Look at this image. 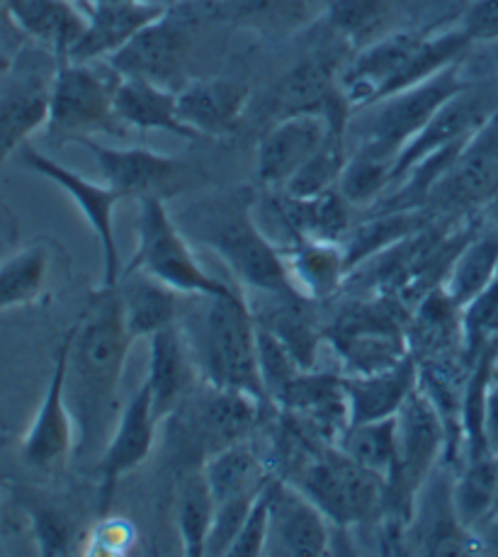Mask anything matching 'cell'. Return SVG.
Instances as JSON below:
<instances>
[{"mask_svg": "<svg viewBox=\"0 0 498 557\" xmlns=\"http://www.w3.org/2000/svg\"><path fill=\"white\" fill-rule=\"evenodd\" d=\"M69 332L66 399L76 421V456H100L124 407L120 389L134 344L117 285H100Z\"/></svg>", "mask_w": 498, "mask_h": 557, "instance_id": "6da1fadb", "label": "cell"}, {"mask_svg": "<svg viewBox=\"0 0 498 557\" xmlns=\"http://www.w3.org/2000/svg\"><path fill=\"white\" fill-rule=\"evenodd\" d=\"M258 195L248 185L214 190L173 214L195 246L212 251L229 268L244 293H287L289 283L283 251L256 222Z\"/></svg>", "mask_w": 498, "mask_h": 557, "instance_id": "7a4b0ae2", "label": "cell"}, {"mask_svg": "<svg viewBox=\"0 0 498 557\" xmlns=\"http://www.w3.org/2000/svg\"><path fill=\"white\" fill-rule=\"evenodd\" d=\"M178 324L188 338L200 377L214 387L244 392L270 407L258 366V322L244 290L222 297H192Z\"/></svg>", "mask_w": 498, "mask_h": 557, "instance_id": "3957f363", "label": "cell"}, {"mask_svg": "<svg viewBox=\"0 0 498 557\" xmlns=\"http://www.w3.org/2000/svg\"><path fill=\"white\" fill-rule=\"evenodd\" d=\"M324 511L334 529L375 523L384 509V480L360 468L338 446L316 443L277 474Z\"/></svg>", "mask_w": 498, "mask_h": 557, "instance_id": "277c9868", "label": "cell"}, {"mask_svg": "<svg viewBox=\"0 0 498 557\" xmlns=\"http://www.w3.org/2000/svg\"><path fill=\"white\" fill-rule=\"evenodd\" d=\"M265 407L261 399L244 392L214 387L202 380L163 424L173 433L175 453L183 456L188 468H195L216 450L251 441Z\"/></svg>", "mask_w": 498, "mask_h": 557, "instance_id": "5b68a950", "label": "cell"}, {"mask_svg": "<svg viewBox=\"0 0 498 557\" xmlns=\"http://www.w3.org/2000/svg\"><path fill=\"white\" fill-rule=\"evenodd\" d=\"M137 251L127 268L147 273L183 297H222L241 290L212 275L192 251L188 234L175 222L165 200H139Z\"/></svg>", "mask_w": 498, "mask_h": 557, "instance_id": "8992f818", "label": "cell"}, {"mask_svg": "<svg viewBox=\"0 0 498 557\" xmlns=\"http://www.w3.org/2000/svg\"><path fill=\"white\" fill-rule=\"evenodd\" d=\"M407 324L409 317L394 297H365L346 305L326 324V344L344 366V375H370L411 356Z\"/></svg>", "mask_w": 498, "mask_h": 557, "instance_id": "52a82bcc", "label": "cell"}, {"mask_svg": "<svg viewBox=\"0 0 498 557\" xmlns=\"http://www.w3.org/2000/svg\"><path fill=\"white\" fill-rule=\"evenodd\" d=\"M117 78L105 61L59 59L45 127L49 137L76 144L96 134L124 132L115 115Z\"/></svg>", "mask_w": 498, "mask_h": 557, "instance_id": "ba28073f", "label": "cell"}, {"mask_svg": "<svg viewBox=\"0 0 498 557\" xmlns=\"http://www.w3.org/2000/svg\"><path fill=\"white\" fill-rule=\"evenodd\" d=\"M472 84L464 74V61L440 71L438 76L423 81L419 86L394 92L389 98L372 102L350 115L348 134L360 139H375L384 147L399 151L428 125V120L448 102L455 92Z\"/></svg>", "mask_w": 498, "mask_h": 557, "instance_id": "9c48e42d", "label": "cell"}, {"mask_svg": "<svg viewBox=\"0 0 498 557\" xmlns=\"http://www.w3.org/2000/svg\"><path fill=\"white\" fill-rule=\"evenodd\" d=\"M83 149L96 159L110 188H115L122 200L159 198L169 202L175 195L190 188V166L169 153L151 151L144 147H108L96 137L78 139Z\"/></svg>", "mask_w": 498, "mask_h": 557, "instance_id": "30bf717a", "label": "cell"}, {"mask_svg": "<svg viewBox=\"0 0 498 557\" xmlns=\"http://www.w3.org/2000/svg\"><path fill=\"white\" fill-rule=\"evenodd\" d=\"M192 27H197V23L183 15L178 8H171L163 17L144 27L105 64L115 69L117 76L144 78L178 90L188 84L185 71L192 57Z\"/></svg>", "mask_w": 498, "mask_h": 557, "instance_id": "8fae6325", "label": "cell"}, {"mask_svg": "<svg viewBox=\"0 0 498 557\" xmlns=\"http://www.w3.org/2000/svg\"><path fill=\"white\" fill-rule=\"evenodd\" d=\"M20 157H23V163L29 171H35L37 175H41V178L59 185V188L74 200L78 212L83 214V220L88 222V226L100 244L102 285L108 287L117 285L124 271L120 249H117V236H115V210L122 202V195L115 188H110L108 183H96V181L83 178L80 173L66 169L64 163L54 161L51 157H47V153L29 147V144H25V147L20 149Z\"/></svg>", "mask_w": 498, "mask_h": 557, "instance_id": "7c38bea8", "label": "cell"}, {"mask_svg": "<svg viewBox=\"0 0 498 557\" xmlns=\"http://www.w3.org/2000/svg\"><path fill=\"white\" fill-rule=\"evenodd\" d=\"M498 198V108L464 144L425 208L435 214L482 210Z\"/></svg>", "mask_w": 498, "mask_h": 557, "instance_id": "4fadbf2b", "label": "cell"}, {"mask_svg": "<svg viewBox=\"0 0 498 557\" xmlns=\"http://www.w3.org/2000/svg\"><path fill=\"white\" fill-rule=\"evenodd\" d=\"M496 108L498 84H494V81H472L470 86L455 92L428 120V125L401 149L391 185H397L423 159H428L443 149L460 147V144L470 141L472 134L494 115Z\"/></svg>", "mask_w": 498, "mask_h": 557, "instance_id": "5bb4252c", "label": "cell"}, {"mask_svg": "<svg viewBox=\"0 0 498 557\" xmlns=\"http://www.w3.org/2000/svg\"><path fill=\"white\" fill-rule=\"evenodd\" d=\"M69 346L71 332H66L54 350L45 397H41L33 424L20 443V456L33 470H54L64 466L71 456H76V421L66 399Z\"/></svg>", "mask_w": 498, "mask_h": 557, "instance_id": "9a60e30c", "label": "cell"}, {"mask_svg": "<svg viewBox=\"0 0 498 557\" xmlns=\"http://www.w3.org/2000/svg\"><path fill=\"white\" fill-rule=\"evenodd\" d=\"M336 129H348V125L316 112H297L275 120L256 149L258 183L265 190H283Z\"/></svg>", "mask_w": 498, "mask_h": 557, "instance_id": "2e32d148", "label": "cell"}, {"mask_svg": "<svg viewBox=\"0 0 498 557\" xmlns=\"http://www.w3.org/2000/svg\"><path fill=\"white\" fill-rule=\"evenodd\" d=\"M161 421L155 419L151 407V392L147 383L129 397L122 407L115 431L110 433L105 448L100 453V484H98V513L105 516L112 509L120 482L129 478L134 470H139L149 460L155 431Z\"/></svg>", "mask_w": 498, "mask_h": 557, "instance_id": "e0dca14e", "label": "cell"}, {"mask_svg": "<svg viewBox=\"0 0 498 557\" xmlns=\"http://www.w3.org/2000/svg\"><path fill=\"white\" fill-rule=\"evenodd\" d=\"M59 64V61H57ZM54 71H45L37 61L10 64L0 74V169L27 144L35 132L47 127L49 96Z\"/></svg>", "mask_w": 498, "mask_h": 557, "instance_id": "ac0fdd59", "label": "cell"}, {"mask_svg": "<svg viewBox=\"0 0 498 557\" xmlns=\"http://www.w3.org/2000/svg\"><path fill=\"white\" fill-rule=\"evenodd\" d=\"M270 531L265 555L321 557L331 548V521L292 482L273 474L267 484Z\"/></svg>", "mask_w": 498, "mask_h": 557, "instance_id": "d6986e66", "label": "cell"}, {"mask_svg": "<svg viewBox=\"0 0 498 557\" xmlns=\"http://www.w3.org/2000/svg\"><path fill=\"white\" fill-rule=\"evenodd\" d=\"M273 112L275 120L297 112H316L348 125L352 110L340 90L338 59L326 51H316L289 69L275 88Z\"/></svg>", "mask_w": 498, "mask_h": 557, "instance_id": "ffe728a7", "label": "cell"}, {"mask_svg": "<svg viewBox=\"0 0 498 557\" xmlns=\"http://www.w3.org/2000/svg\"><path fill=\"white\" fill-rule=\"evenodd\" d=\"M178 115L200 139L232 137L251 102V88L236 78H190L175 90Z\"/></svg>", "mask_w": 498, "mask_h": 557, "instance_id": "44dd1931", "label": "cell"}, {"mask_svg": "<svg viewBox=\"0 0 498 557\" xmlns=\"http://www.w3.org/2000/svg\"><path fill=\"white\" fill-rule=\"evenodd\" d=\"M149 342V366L147 383L151 392V407L155 419H169L185 399L192 395V389L202 383L200 370H197L188 338H185L180 324L161 329Z\"/></svg>", "mask_w": 498, "mask_h": 557, "instance_id": "7402d4cb", "label": "cell"}, {"mask_svg": "<svg viewBox=\"0 0 498 557\" xmlns=\"http://www.w3.org/2000/svg\"><path fill=\"white\" fill-rule=\"evenodd\" d=\"M169 10L141 0H96L86 20V29L69 51L71 61H108L129 45L144 27L163 17Z\"/></svg>", "mask_w": 498, "mask_h": 557, "instance_id": "603a6c76", "label": "cell"}, {"mask_svg": "<svg viewBox=\"0 0 498 557\" xmlns=\"http://www.w3.org/2000/svg\"><path fill=\"white\" fill-rule=\"evenodd\" d=\"M285 271L295 290L311 302H328L350 281L344 244L324 239H292L279 246Z\"/></svg>", "mask_w": 498, "mask_h": 557, "instance_id": "cb8c5ba5", "label": "cell"}, {"mask_svg": "<svg viewBox=\"0 0 498 557\" xmlns=\"http://www.w3.org/2000/svg\"><path fill=\"white\" fill-rule=\"evenodd\" d=\"M273 212L292 239H324L344 244L352 230V205L338 188L316 198H295L283 190H267Z\"/></svg>", "mask_w": 498, "mask_h": 557, "instance_id": "d4e9b609", "label": "cell"}, {"mask_svg": "<svg viewBox=\"0 0 498 557\" xmlns=\"http://www.w3.org/2000/svg\"><path fill=\"white\" fill-rule=\"evenodd\" d=\"M350 424L397 417L419 385V360L407 356L397 366L370 375H344Z\"/></svg>", "mask_w": 498, "mask_h": 557, "instance_id": "484cf974", "label": "cell"}, {"mask_svg": "<svg viewBox=\"0 0 498 557\" xmlns=\"http://www.w3.org/2000/svg\"><path fill=\"white\" fill-rule=\"evenodd\" d=\"M115 115L124 129L165 132L188 141L200 139L180 120L175 90L144 78H117Z\"/></svg>", "mask_w": 498, "mask_h": 557, "instance_id": "4316f807", "label": "cell"}, {"mask_svg": "<svg viewBox=\"0 0 498 557\" xmlns=\"http://www.w3.org/2000/svg\"><path fill=\"white\" fill-rule=\"evenodd\" d=\"M117 290L122 297L124 322H127L134 342L178 324L185 297L153 281L147 273L124 268Z\"/></svg>", "mask_w": 498, "mask_h": 557, "instance_id": "83f0119b", "label": "cell"}, {"mask_svg": "<svg viewBox=\"0 0 498 557\" xmlns=\"http://www.w3.org/2000/svg\"><path fill=\"white\" fill-rule=\"evenodd\" d=\"M8 8L10 20L59 59L69 57L88 20L74 0H8Z\"/></svg>", "mask_w": 498, "mask_h": 557, "instance_id": "f1b7e54d", "label": "cell"}, {"mask_svg": "<svg viewBox=\"0 0 498 557\" xmlns=\"http://www.w3.org/2000/svg\"><path fill=\"white\" fill-rule=\"evenodd\" d=\"M399 151H394L375 139H360L356 149L348 151L344 173L338 181V193L352 208H370L389 193L394 171H397Z\"/></svg>", "mask_w": 498, "mask_h": 557, "instance_id": "f546056e", "label": "cell"}, {"mask_svg": "<svg viewBox=\"0 0 498 557\" xmlns=\"http://www.w3.org/2000/svg\"><path fill=\"white\" fill-rule=\"evenodd\" d=\"M202 472L210 482L216 504L258 494L275 474L270 470V462L251 446V441L216 450L202 462Z\"/></svg>", "mask_w": 498, "mask_h": 557, "instance_id": "4dcf8cb0", "label": "cell"}, {"mask_svg": "<svg viewBox=\"0 0 498 557\" xmlns=\"http://www.w3.org/2000/svg\"><path fill=\"white\" fill-rule=\"evenodd\" d=\"M452 509L458 521L470 533H480L498 516V482L496 458L489 453L464 458L460 474L450 487Z\"/></svg>", "mask_w": 498, "mask_h": 557, "instance_id": "1f68e13d", "label": "cell"}, {"mask_svg": "<svg viewBox=\"0 0 498 557\" xmlns=\"http://www.w3.org/2000/svg\"><path fill=\"white\" fill-rule=\"evenodd\" d=\"M216 513V499L202 466L188 468L175 484V525H178L183 555L204 557L207 541Z\"/></svg>", "mask_w": 498, "mask_h": 557, "instance_id": "d6a6232c", "label": "cell"}, {"mask_svg": "<svg viewBox=\"0 0 498 557\" xmlns=\"http://www.w3.org/2000/svg\"><path fill=\"white\" fill-rule=\"evenodd\" d=\"M498 277V234L474 232L455 253L440 287L460 309Z\"/></svg>", "mask_w": 498, "mask_h": 557, "instance_id": "836d02e7", "label": "cell"}, {"mask_svg": "<svg viewBox=\"0 0 498 557\" xmlns=\"http://www.w3.org/2000/svg\"><path fill=\"white\" fill-rule=\"evenodd\" d=\"M51 249L35 242L0 261V312L35 305L47 290Z\"/></svg>", "mask_w": 498, "mask_h": 557, "instance_id": "e575fe53", "label": "cell"}, {"mask_svg": "<svg viewBox=\"0 0 498 557\" xmlns=\"http://www.w3.org/2000/svg\"><path fill=\"white\" fill-rule=\"evenodd\" d=\"M389 0H328V33L348 49L358 51L387 35Z\"/></svg>", "mask_w": 498, "mask_h": 557, "instance_id": "d590c367", "label": "cell"}, {"mask_svg": "<svg viewBox=\"0 0 498 557\" xmlns=\"http://www.w3.org/2000/svg\"><path fill=\"white\" fill-rule=\"evenodd\" d=\"M336 446L360 468L387 480L394 460H397V417L350 424L340 433Z\"/></svg>", "mask_w": 498, "mask_h": 557, "instance_id": "8d00e7d4", "label": "cell"}, {"mask_svg": "<svg viewBox=\"0 0 498 557\" xmlns=\"http://www.w3.org/2000/svg\"><path fill=\"white\" fill-rule=\"evenodd\" d=\"M348 129H336L328 141L321 147L307 166L289 181L283 193L295 195V198H316L321 193L338 188L340 173H344L348 159Z\"/></svg>", "mask_w": 498, "mask_h": 557, "instance_id": "74e56055", "label": "cell"}, {"mask_svg": "<svg viewBox=\"0 0 498 557\" xmlns=\"http://www.w3.org/2000/svg\"><path fill=\"white\" fill-rule=\"evenodd\" d=\"M460 326L462 354L466 366L472 368L486 348L498 344V277L482 295L460 309Z\"/></svg>", "mask_w": 498, "mask_h": 557, "instance_id": "f35d334b", "label": "cell"}, {"mask_svg": "<svg viewBox=\"0 0 498 557\" xmlns=\"http://www.w3.org/2000/svg\"><path fill=\"white\" fill-rule=\"evenodd\" d=\"M20 502H23L25 513L29 516V525H33L39 555L54 557L74 553L71 545L78 539V529L64 509L47 499L35 497H20Z\"/></svg>", "mask_w": 498, "mask_h": 557, "instance_id": "ab89813d", "label": "cell"}, {"mask_svg": "<svg viewBox=\"0 0 498 557\" xmlns=\"http://www.w3.org/2000/svg\"><path fill=\"white\" fill-rule=\"evenodd\" d=\"M267 484L263 487V492L256 497L253 507H251V511H248L241 529H238L226 557H261L267 553V531H270Z\"/></svg>", "mask_w": 498, "mask_h": 557, "instance_id": "60d3db41", "label": "cell"}, {"mask_svg": "<svg viewBox=\"0 0 498 557\" xmlns=\"http://www.w3.org/2000/svg\"><path fill=\"white\" fill-rule=\"evenodd\" d=\"M458 27L472 47L498 45V0H470Z\"/></svg>", "mask_w": 498, "mask_h": 557, "instance_id": "b9f144b4", "label": "cell"}, {"mask_svg": "<svg viewBox=\"0 0 498 557\" xmlns=\"http://www.w3.org/2000/svg\"><path fill=\"white\" fill-rule=\"evenodd\" d=\"M480 450L498 456V368L484 389L480 411Z\"/></svg>", "mask_w": 498, "mask_h": 557, "instance_id": "7bdbcfd3", "label": "cell"}, {"mask_svg": "<svg viewBox=\"0 0 498 557\" xmlns=\"http://www.w3.org/2000/svg\"><path fill=\"white\" fill-rule=\"evenodd\" d=\"M92 3H96V0H92ZM141 3H151V5H159V8L171 10V8H175L178 3H183V0H141Z\"/></svg>", "mask_w": 498, "mask_h": 557, "instance_id": "ee69618b", "label": "cell"}, {"mask_svg": "<svg viewBox=\"0 0 498 557\" xmlns=\"http://www.w3.org/2000/svg\"><path fill=\"white\" fill-rule=\"evenodd\" d=\"M10 20V8H8V0H0V25Z\"/></svg>", "mask_w": 498, "mask_h": 557, "instance_id": "f6af8a7d", "label": "cell"}, {"mask_svg": "<svg viewBox=\"0 0 498 557\" xmlns=\"http://www.w3.org/2000/svg\"><path fill=\"white\" fill-rule=\"evenodd\" d=\"M74 3H76V5H78V8L83 10V13H86V15L90 13V8H92V0H74Z\"/></svg>", "mask_w": 498, "mask_h": 557, "instance_id": "bcb514c9", "label": "cell"}, {"mask_svg": "<svg viewBox=\"0 0 498 557\" xmlns=\"http://www.w3.org/2000/svg\"><path fill=\"white\" fill-rule=\"evenodd\" d=\"M489 51H491V61H494V66H496V71H498V45L489 47Z\"/></svg>", "mask_w": 498, "mask_h": 557, "instance_id": "7dc6e473", "label": "cell"}, {"mask_svg": "<svg viewBox=\"0 0 498 557\" xmlns=\"http://www.w3.org/2000/svg\"><path fill=\"white\" fill-rule=\"evenodd\" d=\"M496 482H498V456H496Z\"/></svg>", "mask_w": 498, "mask_h": 557, "instance_id": "c3c4849f", "label": "cell"}]
</instances>
